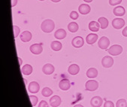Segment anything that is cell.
I'll list each match as a JSON object with an SVG mask.
<instances>
[{
    "label": "cell",
    "instance_id": "cell-1",
    "mask_svg": "<svg viewBox=\"0 0 127 107\" xmlns=\"http://www.w3.org/2000/svg\"><path fill=\"white\" fill-rule=\"evenodd\" d=\"M55 28V23L54 22L50 19H46L44 20L41 25V29L43 32L46 33H51Z\"/></svg>",
    "mask_w": 127,
    "mask_h": 107
},
{
    "label": "cell",
    "instance_id": "cell-2",
    "mask_svg": "<svg viewBox=\"0 0 127 107\" xmlns=\"http://www.w3.org/2000/svg\"><path fill=\"white\" fill-rule=\"evenodd\" d=\"M108 51L111 55L117 56L122 53L123 48H122V46H120L119 45H114L108 50Z\"/></svg>",
    "mask_w": 127,
    "mask_h": 107
},
{
    "label": "cell",
    "instance_id": "cell-3",
    "mask_svg": "<svg viewBox=\"0 0 127 107\" xmlns=\"http://www.w3.org/2000/svg\"><path fill=\"white\" fill-rule=\"evenodd\" d=\"M98 88V83L95 80H89L86 82L85 89L88 91H94Z\"/></svg>",
    "mask_w": 127,
    "mask_h": 107
},
{
    "label": "cell",
    "instance_id": "cell-4",
    "mask_svg": "<svg viewBox=\"0 0 127 107\" xmlns=\"http://www.w3.org/2000/svg\"><path fill=\"white\" fill-rule=\"evenodd\" d=\"M30 51L33 54L38 55L42 52L43 51V47H42V43H38V44H33L30 46Z\"/></svg>",
    "mask_w": 127,
    "mask_h": 107
},
{
    "label": "cell",
    "instance_id": "cell-5",
    "mask_svg": "<svg viewBox=\"0 0 127 107\" xmlns=\"http://www.w3.org/2000/svg\"><path fill=\"white\" fill-rule=\"evenodd\" d=\"M110 45V41L109 39L105 37V36H103L101 37L99 40H98V47L101 48V49H103V50H106L108 48V45Z\"/></svg>",
    "mask_w": 127,
    "mask_h": 107
},
{
    "label": "cell",
    "instance_id": "cell-6",
    "mask_svg": "<svg viewBox=\"0 0 127 107\" xmlns=\"http://www.w3.org/2000/svg\"><path fill=\"white\" fill-rule=\"evenodd\" d=\"M71 44H72V46L74 47V48H81L84 44V40L82 37L81 36H76L74 37L73 39H72V42H71Z\"/></svg>",
    "mask_w": 127,
    "mask_h": 107
},
{
    "label": "cell",
    "instance_id": "cell-7",
    "mask_svg": "<svg viewBox=\"0 0 127 107\" xmlns=\"http://www.w3.org/2000/svg\"><path fill=\"white\" fill-rule=\"evenodd\" d=\"M125 25V20L122 18H115L112 21V26L114 29L120 30L123 28Z\"/></svg>",
    "mask_w": 127,
    "mask_h": 107
},
{
    "label": "cell",
    "instance_id": "cell-8",
    "mask_svg": "<svg viewBox=\"0 0 127 107\" xmlns=\"http://www.w3.org/2000/svg\"><path fill=\"white\" fill-rule=\"evenodd\" d=\"M101 64L105 68H110L114 64V60L110 56H105L101 60Z\"/></svg>",
    "mask_w": 127,
    "mask_h": 107
},
{
    "label": "cell",
    "instance_id": "cell-9",
    "mask_svg": "<svg viewBox=\"0 0 127 107\" xmlns=\"http://www.w3.org/2000/svg\"><path fill=\"white\" fill-rule=\"evenodd\" d=\"M102 98L98 97V96H96V97H94L91 99L90 100V105L93 106V107H100L101 105H102Z\"/></svg>",
    "mask_w": 127,
    "mask_h": 107
},
{
    "label": "cell",
    "instance_id": "cell-10",
    "mask_svg": "<svg viewBox=\"0 0 127 107\" xmlns=\"http://www.w3.org/2000/svg\"><path fill=\"white\" fill-rule=\"evenodd\" d=\"M55 70V68L54 66L50 64V63H47L45 64L43 68H42V72L45 74V75H50L52 74Z\"/></svg>",
    "mask_w": 127,
    "mask_h": 107
},
{
    "label": "cell",
    "instance_id": "cell-11",
    "mask_svg": "<svg viewBox=\"0 0 127 107\" xmlns=\"http://www.w3.org/2000/svg\"><path fill=\"white\" fill-rule=\"evenodd\" d=\"M39 89H40V86H39V85L36 82H30V84L29 85V87H28V91L30 93H32V94L38 93Z\"/></svg>",
    "mask_w": 127,
    "mask_h": 107
},
{
    "label": "cell",
    "instance_id": "cell-12",
    "mask_svg": "<svg viewBox=\"0 0 127 107\" xmlns=\"http://www.w3.org/2000/svg\"><path fill=\"white\" fill-rule=\"evenodd\" d=\"M59 87L63 91H68L71 88L70 82L68 79H63L59 83Z\"/></svg>",
    "mask_w": 127,
    "mask_h": 107
},
{
    "label": "cell",
    "instance_id": "cell-13",
    "mask_svg": "<svg viewBox=\"0 0 127 107\" xmlns=\"http://www.w3.org/2000/svg\"><path fill=\"white\" fill-rule=\"evenodd\" d=\"M60 103H61V98L57 95H55L50 99V105L53 107H58L60 105Z\"/></svg>",
    "mask_w": 127,
    "mask_h": 107
},
{
    "label": "cell",
    "instance_id": "cell-14",
    "mask_svg": "<svg viewBox=\"0 0 127 107\" xmlns=\"http://www.w3.org/2000/svg\"><path fill=\"white\" fill-rule=\"evenodd\" d=\"M20 39L23 42H28L32 39V33L29 31H24L20 35Z\"/></svg>",
    "mask_w": 127,
    "mask_h": 107
},
{
    "label": "cell",
    "instance_id": "cell-15",
    "mask_svg": "<svg viewBox=\"0 0 127 107\" xmlns=\"http://www.w3.org/2000/svg\"><path fill=\"white\" fill-rule=\"evenodd\" d=\"M80 71V67L77 64H71L68 69V73H70L71 75H77Z\"/></svg>",
    "mask_w": 127,
    "mask_h": 107
},
{
    "label": "cell",
    "instance_id": "cell-16",
    "mask_svg": "<svg viewBox=\"0 0 127 107\" xmlns=\"http://www.w3.org/2000/svg\"><path fill=\"white\" fill-rule=\"evenodd\" d=\"M98 37V36L96 34H95V33H90V34H89V35L87 36V38H86L87 43L89 44V45H93V44H94V43L97 41Z\"/></svg>",
    "mask_w": 127,
    "mask_h": 107
},
{
    "label": "cell",
    "instance_id": "cell-17",
    "mask_svg": "<svg viewBox=\"0 0 127 107\" xmlns=\"http://www.w3.org/2000/svg\"><path fill=\"white\" fill-rule=\"evenodd\" d=\"M78 10H79V12L82 14H87L88 13L90 12V7L87 5V4H81L79 8H78Z\"/></svg>",
    "mask_w": 127,
    "mask_h": 107
},
{
    "label": "cell",
    "instance_id": "cell-18",
    "mask_svg": "<svg viewBox=\"0 0 127 107\" xmlns=\"http://www.w3.org/2000/svg\"><path fill=\"white\" fill-rule=\"evenodd\" d=\"M21 72L25 75H30L32 72V67L30 64H26L22 67Z\"/></svg>",
    "mask_w": 127,
    "mask_h": 107
},
{
    "label": "cell",
    "instance_id": "cell-19",
    "mask_svg": "<svg viewBox=\"0 0 127 107\" xmlns=\"http://www.w3.org/2000/svg\"><path fill=\"white\" fill-rule=\"evenodd\" d=\"M54 36L57 39H63L66 37V32L63 29H59L55 32Z\"/></svg>",
    "mask_w": 127,
    "mask_h": 107
},
{
    "label": "cell",
    "instance_id": "cell-20",
    "mask_svg": "<svg viewBox=\"0 0 127 107\" xmlns=\"http://www.w3.org/2000/svg\"><path fill=\"white\" fill-rule=\"evenodd\" d=\"M100 26H100L99 23H98L96 21H91L89 23V29L93 32H98L99 30Z\"/></svg>",
    "mask_w": 127,
    "mask_h": 107
},
{
    "label": "cell",
    "instance_id": "cell-21",
    "mask_svg": "<svg viewBox=\"0 0 127 107\" xmlns=\"http://www.w3.org/2000/svg\"><path fill=\"white\" fill-rule=\"evenodd\" d=\"M113 12L114 14V15L116 16H123L125 14V8L122 6H117L115 7L114 9L113 10Z\"/></svg>",
    "mask_w": 127,
    "mask_h": 107
},
{
    "label": "cell",
    "instance_id": "cell-22",
    "mask_svg": "<svg viewBox=\"0 0 127 107\" xmlns=\"http://www.w3.org/2000/svg\"><path fill=\"white\" fill-rule=\"evenodd\" d=\"M98 22L99 23L101 29H106L108 26V20L105 17H99L98 19Z\"/></svg>",
    "mask_w": 127,
    "mask_h": 107
},
{
    "label": "cell",
    "instance_id": "cell-23",
    "mask_svg": "<svg viewBox=\"0 0 127 107\" xmlns=\"http://www.w3.org/2000/svg\"><path fill=\"white\" fill-rule=\"evenodd\" d=\"M98 75V71L95 68H90L87 72V76L90 78H94Z\"/></svg>",
    "mask_w": 127,
    "mask_h": 107
},
{
    "label": "cell",
    "instance_id": "cell-24",
    "mask_svg": "<svg viewBox=\"0 0 127 107\" xmlns=\"http://www.w3.org/2000/svg\"><path fill=\"white\" fill-rule=\"evenodd\" d=\"M50 47L51 48L55 51H59L62 49V43L58 42V41H54L51 42V45H50Z\"/></svg>",
    "mask_w": 127,
    "mask_h": 107
},
{
    "label": "cell",
    "instance_id": "cell-25",
    "mask_svg": "<svg viewBox=\"0 0 127 107\" xmlns=\"http://www.w3.org/2000/svg\"><path fill=\"white\" fill-rule=\"evenodd\" d=\"M78 25L75 22H71L68 25V29L71 33H75L78 30Z\"/></svg>",
    "mask_w": 127,
    "mask_h": 107
},
{
    "label": "cell",
    "instance_id": "cell-26",
    "mask_svg": "<svg viewBox=\"0 0 127 107\" xmlns=\"http://www.w3.org/2000/svg\"><path fill=\"white\" fill-rule=\"evenodd\" d=\"M41 94H42V96H44L45 97H48L51 96L53 94V91H52L51 89L49 88H44L42 89Z\"/></svg>",
    "mask_w": 127,
    "mask_h": 107
},
{
    "label": "cell",
    "instance_id": "cell-27",
    "mask_svg": "<svg viewBox=\"0 0 127 107\" xmlns=\"http://www.w3.org/2000/svg\"><path fill=\"white\" fill-rule=\"evenodd\" d=\"M117 107H127V103L125 99H120L118 100L116 103Z\"/></svg>",
    "mask_w": 127,
    "mask_h": 107
},
{
    "label": "cell",
    "instance_id": "cell-28",
    "mask_svg": "<svg viewBox=\"0 0 127 107\" xmlns=\"http://www.w3.org/2000/svg\"><path fill=\"white\" fill-rule=\"evenodd\" d=\"M30 100L31 101V103H32V106H35L37 103H38V97H35V96H30Z\"/></svg>",
    "mask_w": 127,
    "mask_h": 107
},
{
    "label": "cell",
    "instance_id": "cell-29",
    "mask_svg": "<svg viewBox=\"0 0 127 107\" xmlns=\"http://www.w3.org/2000/svg\"><path fill=\"white\" fill-rule=\"evenodd\" d=\"M122 2V0H109V4L112 6L117 5Z\"/></svg>",
    "mask_w": 127,
    "mask_h": 107
},
{
    "label": "cell",
    "instance_id": "cell-30",
    "mask_svg": "<svg viewBox=\"0 0 127 107\" xmlns=\"http://www.w3.org/2000/svg\"><path fill=\"white\" fill-rule=\"evenodd\" d=\"M70 17L73 20H77L78 18V13L76 11H71L70 14Z\"/></svg>",
    "mask_w": 127,
    "mask_h": 107
},
{
    "label": "cell",
    "instance_id": "cell-31",
    "mask_svg": "<svg viewBox=\"0 0 127 107\" xmlns=\"http://www.w3.org/2000/svg\"><path fill=\"white\" fill-rule=\"evenodd\" d=\"M13 28H14V38H17L20 33V28L17 26H14Z\"/></svg>",
    "mask_w": 127,
    "mask_h": 107
},
{
    "label": "cell",
    "instance_id": "cell-32",
    "mask_svg": "<svg viewBox=\"0 0 127 107\" xmlns=\"http://www.w3.org/2000/svg\"><path fill=\"white\" fill-rule=\"evenodd\" d=\"M104 107H114V104L111 101H106L104 103Z\"/></svg>",
    "mask_w": 127,
    "mask_h": 107
},
{
    "label": "cell",
    "instance_id": "cell-33",
    "mask_svg": "<svg viewBox=\"0 0 127 107\" xmlns=\"http://www.w3.org/2000/svg\"><path fill=\"white\" fill-rule=\"evenodd\" d=\"M38 107H49V106H48V103L46 101L41 100L40 102V103L38 104Z\"/></svg>",
    "mask_w": 127,
    "mask_h": 107
},
{
    "label": "cell",
    "instance_id": "cell-34",
    "mask_svg": "<svg viewBox=\"0 0 127 107\" xmlns=\"http://www.w3.org/2000/svg\"><path fill=\"white\" fill-rule=\"evenodd\" d=\"M122 34H123V36L127 37V26L123 29V30L122 31Z\"/></svg>",
    "mask_w": 127,
    "mask_h": 107
},
{
    "label": "cell",
    "instance_id": "cell-35",
    "mask_svg": "<svg viewBox=\"0 0 127 107\" xmlns=\"http://www.w3.org/2000/svg\"><path fill=\"white\" fill-rule=\"evenodd\" d=\"M17 3V0H11V7H14Z\"/></svg>",
    "mask_w": 127,
    "mask_h": 107
},
{
    "label": "cell",
    "instance_id": "cell-36",
    "mask_svg": "<svg viewBox=\"0 0 127 107\" xmlns=\"http://www.w3.org/2000/svg\"><path fill=\"white\" fill-rule=\"evenodd\" d=\"M74 107H84L82 105H81V104H78V105H75Z\"/></svg>",
    "mask_w": 127,
    "mask_h": 107
},
{
    "label": "cell",
    "instance_id": "cell-37",
    "mask_svg": "<svg viewBox=\"0 0 127 107\" xmlns=\"http://www.w3.org/2000/svg\"><path fill=\"white\" fill-rule=\"evenodd\" d=\"M51 1L54 2H59L60 1H61V0H51Z\"/></svg>",
    "mask_w": 127,
    "mask_h": 107
},
{
    "label": "cell",
    "instance_id": "cell-38",
    "mask_svg": "<svg viewBox=\"0 0 127 107\" xmlns=\"http://www.w3.org/2000/svg\"><path fill=\"white\" fill-rule=\"evenodd\" d=\"M18 60H19V62H20V65H21V64H22V60H21V58L18 57Z\"/></svg>",
    "mask_w": 127,
    "mask_h": 107
},
{
    "label": "cell",
    "instance_id": "cell-39",
    "mask_svg": "<svg viewBox=\"0 0 127 107\" xmlns=\"http://www.w3.org/2000/svg\"><path fill=\"white\" fill-rule=\"evenodd\" d=\"M84 1H85V2H91L93 0H84Z\"/></svg>",
    "mask_w": 127,
    "mask_h": 107
},
{
    "label": "cell",
    "instance_id": "cell-40",
    "mask_svg": "<svg viewBox=\"0 0 127 107\" xmlns=\"http://www.w3.org/2000/svg\"><path fill=\"white\" fill-rule=\"evenodd\" d=\"M39 1H44V0H39Z\"/></svg>",
    "mask_w": 127,
    "mask_h": 107
}]
</instances>
